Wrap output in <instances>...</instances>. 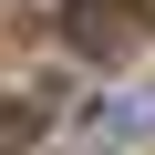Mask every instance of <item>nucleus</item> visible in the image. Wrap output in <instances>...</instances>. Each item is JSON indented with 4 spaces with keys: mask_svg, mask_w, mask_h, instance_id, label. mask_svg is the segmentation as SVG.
I'll return each instance as SVG.
<instances>
[{
    "mask_svg": "<svg viewBox=\"0 0 155 155\" xmlns=\"http://www.w3.org/2000/svg\"><path fill=\"white\" fill-rule=\"evenodd\" d=\"M41 124H52L41 104H0V145H41Z\"/></svg>",
    "mask_w": 155,
    "mask_h": 155,
    "instance_id": "obj_1",
    "label": "nucleus"
}]
</instances>
